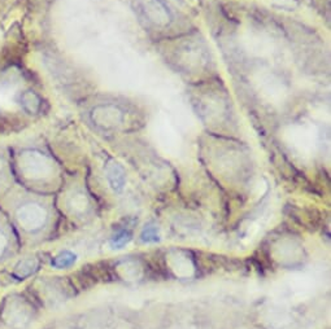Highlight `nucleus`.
I'll return each instance as SVG.
<instances>
[{"label":"nucleus","mask_w":331,"mask_h":329,"mask_svg":"<svg viewBox=\"0 0 331 329\" xmlns=\"http://www.w3.org/2000/svg\"><path fill=\"white\" fill-rule=\"evenodd\" d=\"M74 260H76V256H74L73 254L65 253V254H61L60 256H57L55 264L59 267H65V266H69V264L73 263Z\"/></svg>","instance_id":"nucleus-4"},{"label":"nucleus","mask_w":331,"mask_h":329,"mask_svg":"<svg viewBox=\"0 0 331 329\" xmlns=\"http://www.w3.org/2000/svg\"><path fill=\"white\" fill-rule=\"evenodd\" d=\"M21 104L24 105V108L29 111H35L38 109L39 100L38 97L35 96L32 92H25L24 95H21Z\"/></svg>","instance_id":"nucleus-1"},{"label":"nucleus","mask_w":331,"mask_h":329,"mask_svg":"<svg viewBox=\"0 0 331 329\" xmlns=\"http://www.w3.org/2000/svg\"><path fill=\"white\" fill-rule=\"evenodd\" d=\"M142 240L144 243H155L159 240V233L155 227H146L142 232Z\"/></svg>","instance_id":"nucleus-2"},{"label":"nucleus","mask_w":331,"mask_h":329,"mask_svg":"<svg viewBox=\"0 0 331 329\" xmlns=\"http://www.w3.org/2000/svg\"><path fill=\"white\" fill-rule=\"evenodd\" d=\"M129 241H130L129 232L122 231V232L117 233V235L113 237V240H112V245L116 246V248H122V246L126 245Z\"/></svg>","instance_id":"nucleus-3"}]
</instances>
